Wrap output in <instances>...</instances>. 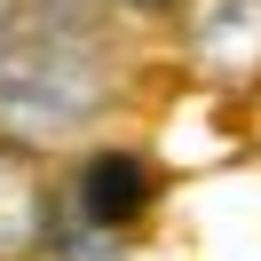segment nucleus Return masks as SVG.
<instances>
[{"label":"nucleus","instance_id":"7ed1b4c3","mask_svg":"<svg viewBox=\"0 0 261 261\" xmlns=\"http://www.w3.org/2000/svg\"><path fill=\"white\" fill-rule=\"evenodd\" d=\"M40 222H48V198H40L32 166L16 150H0V261H16L24 245H40Z\"/></svg>","mask_w":261,"mask_h":261},{"label":"nucleus","instance_id":"20e7f679","mask_svg":"<svg viewBox=\"0 0 261 261\" xmlns=\"http://www.w3.org/2000/svg\"><path fill=\"white\" fill-rule=\"evenodd\" d=\"M40 238L56 245V261H119V229H95L87 214H48Z\"/></svg>","mask_w":261,"mask_h":261},{"label":"nucleus","instance_id":"39448f33","mask_svg":"<svg viewBox=\"0 0 261 261\" xmlns=\"http://www.w3.org/2000/svg\"><path fill=\"white\" fill-rule=\"evenodd\" d=\"M127 8H174V0H127Z\"/></svg>","mask_w":261,"mask_h":261},{"label":"nucleus","instance_id":"f03ea898","mask_svg":"<svg viewBox=\"0 0 261 261\" xmlns=\"http://www.w3.org/2000/svg\"><path fill=\"white\" fill-rule=\"evenodd\" d=\"M150 198H159V174H150L135 150H95V159L80 166V206L95 229H135L150 214Z\"/></svg>","mask_w":261,"mask_h":261},{"label":"nucleus","instance_id":"f257e3e1","mask_svg":"<svg viewBox=\"0 0 261 261\" xmlns=\"http://www.w3.org/2000/svg\"><path fill=\"white\" fill-rule=\"evenodd\" d=\"M190 64L222 87H253L261 80V0H190L182 16Z\"/></svg>","mask_w":261,"mask_h":261}]
</instances>
